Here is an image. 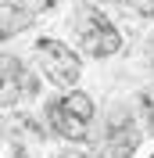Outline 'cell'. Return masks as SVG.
Returning <instances> with one entry per match:
<instances>
[{"instance_id": "1", "label": "cell", "mask_w": 154, "mask_h": 158, "mask_svg": "<svg viewBox=\"0 0 154 158\" xmlns=\"http://www.w3.org/2000/svg\"><path fill=\"white\" fill-rule=\"evenodd\" d=\"M90 122H93V104H90V97H86V94H79V90L65 94V97L50 108V126L58 129L65 140L86 137Z\"/></svg>"}, {"instance_id": "2", "label": "cell", "mask_w": 154, "mask_h": 158, "mask_svg": "<svg viewBox=\"0 0 154 158\" xmlns=\"http://www.w3.org/2000/svg\"><path fill=\"white\" fill-rule=\"evenodd\" d=\"M79 40H83V47H86L93 58H111V54L122 47L118 29L97 7H83L79 11Z\"/></svg>"}, {"instance_id": "3", "label": "cell", "mask_w": 154, "mask_h": 158, "mask_svg": "<svg viewBox=\"0 0 154 158\" xmlns=\"http://www.w3.org/2000/svg\"><path fill=\"white\" fill-rule=\"evenodd\" d=\"M36 54H39L43 76H47L54 86H65V90L75 86V79H79V58L65 47V43H58V40H39Z\"/></svg>"}, {"instance_id": "4", "label": "cell", "mask_w": 154, "mask_h": 158, "mask_svg": "<svg viewBox=\"0 0 154 158\" xmlns=\"http://www.w3.org/2000/svg\"><path fill=\"white\" fill-rule=\"evenodd\" d=\"M133 151H136V129L129 126V122H122L118 133L111 137V155H115V158H129Z\"/></svg>"}, {"instance_id": "5", "label": "cell", "mask_w": 154, "mask_h": 158, "mask_svg": "<svg viewBox=\"0 0 154 158\" xmlns=\"http://www.w3.org/2000/svg\"><path fill=\"white\" fill-rule=\"evenodd\" d=\"M122 7H129V11H136V15H151L154 11V0H118Z\"/></svg>"}, {"instance_id": "6", "label": "cell", "mask_w": 154, "mask_h": 158, "mask_svg": "<svg viewBox=\"0 0 154 158\" xmlns=\"http://www.w3.org/2000/svg\"><path fill=\"white\" fill-rule=\"evenodd\" d=\"M140 104H144V115H147V126L154 129V90H147L144 97H140Z\"/></svg>"}, {"instance_id": "7", "label": "cell", "mask_w": 154, "mask_h": 158, "mask_svg": "<svg viewBox=\"0 0 154 158\" xmlns=\"http://www.w3.org/2000/svg\"><path fill=\"white\" fill-rule=\"evenodd\" d=\"M29 4H32L36 11H47V7H54V0H29Z\"/></svg>"}, {"instance_id": "8", "label": "cell", "mask_w": 154, "mask_h": 158, "mask_svg": "<svg viewBox=\"0 0 154 158\" xmlns=\"http://www.w3.org/2000/svg\"><path fill=\"white\" fill-rule=\"evenodd\" d=\"M65 158H72V155H65Z\"/></svg>"}]
</instances>
